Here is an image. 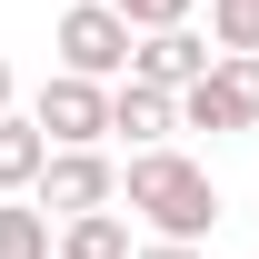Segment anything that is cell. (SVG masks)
Here are the masks:
<instances>
[{"instance_id":"1","label":"cell","mask_w":259,"mask_h":259,"mask_svg":"<svg viewBox=\"0 0 259 259\" xmlns=\"http://www.w3.org/2000/svg\"><path fill=\"white\" fill-rule=\"evenodd\" d=\"M120 199H130V220L150 229V239H180V249H199L220 229V190H209V169L190 150H130Z\"/></svg>"},{"instance_id":"2","label":"cell","mask_w":259,"mask_h":259,"mask_svg":"<svg viewBox=\"0 0 259 259\" xmlns=\"http://www.w3.org/2000/svg\"><path fill=\"white\" fill-rule=\"evenodd\" d=\"M169 110H180V130H209V140H239V130H259V60L220 50V60L199 70V80L169 100Z\"/></svg>"},{"instance_id":"3","label":"cell","mask_w":259,"mask_h":259,"mask_svg":"<svg viewBox=\"0 0 259 259\" xmlns=\"http://www.w3.org/2000/svg\"><path fill=\"white\" fill-rule=\"evenodd\" d=\"M30 209L50 229H60V220H90V209H120V160H110V150H50L40 180H30Z\"/></svg>"},{"instance_id":"4","label":"cell","mask_w":259,"mask_h":259,"mask_svg":"<svg viewBox=\"0 0 259 259\" xmlns=\"http://www.w3.org/2000/svg\"><path fill=\"white\" fill-rule=\"evenodd\" d=\"M20 120H30L50 150H100V140H110V90H100V80L50 70V80H40V100L20 110Z\"/></svg>"},{"instance_id":"5","label":"cell","mask_w":259,"mask_h":259,"mask_svg":"<svg viewBox=\"0 0 259 259\" xmlns=\"http://www.w3.org/2000/svg\"><path fill=\"white\" fill-rule=\"evenodd\" d=\"M50 50H60V70L70 80H130V30L100 10V0H80V10H60V30H50Z\"/></svg>"},{"instance_id":"6","label":"cell","mask_w":259,"mask_h":259,"mask_svg":"<svg viewBox=\"0 0 259 259\" xmlns=\"http://www.w3.org/2000/svg\"><path fill=\"white\" fill-rule=\"evenodd\" d=\"M209 60H220V50H209L199 30H150V40H130V80H140V90H160V100H180Z\"/></svg>"},{"instance_id":"7","label":"cell","mask_w":259,"mask_h":259,"mask_svg":"<svg viewBox=\"0 0 259 259\" xmlns=\"http://www.w3.org/2000/svg\"><path fill=\"white\" fill-rule=\"evenodd\" d=\"M169 130H180V110H169L160 90L110 80V140H130V150H169Z\"/></svg>"},{"instance_id":"8","label":"cell","mask_w":259,"mask_h":259,"mask_svg":"<svg viewBox=\"0 0 259 259\" xmlns=\"http://www.w3.org/2000/svg\"><path fill=\"white\" fill-rule=\"evenodd\" d=\"M140 239H130L120 209H90V220H60L50 229V259H130Z\"/></svg>"},{"instance_id":"9","label":"cell","mask_w":259,"mask_h":259,"mask_svg":"<svg viewBox=\"0 0 259 259\" xmlns=\"http://www.w3.org/2000/svg\"><path fill=\"white\" fill-rule=\"evenodd\" d=\"M40 160H50V140H40V130L20 120V110H0V199H30Z\"/></svg>"},{"instance_id":"10","label":"cell","mask_w":259,"mask_h":259,"mask_svg":"<svg viewBox=\"0 0 259 259\" xmlns=\"http://www.w3.org/2000/svg\"><path fill=\"white\" fill-rule=\"evenodd\" d=\"M100 10H110L130 40H150V30H190V10H199V0H100Z\"/></svg>"},{"instance_id":"11","label":"cell","mask_w":259,"mask_h":259,"mask_svg":"<svg viewBox=\"0 0 259 259\" xmlns=\"http://www.w3.org/2000/svg\"><path fill=\"white\" fill-rule=\"evenodd\" d=\"M0 259H50V220L30 199H0Z\"/></svg>"},{"instance_id":"12","label":"cell","mask_w":259,"mask_h":259,"mask_svg":"<svg viewBox=\"0 0 259 259\" xmlns=\"http://www.w3.org/2000/svg\"><path fill=\"white\" fill-rule=\"evenodd\" d=\"M209 40L239 50V60H259V0H209Z\"/></svg>"},{"instance_id":"13","label":"cell","mask_w":259,"mask_h":259,"mask_svg":"<svg viewBox=\"0 0 259 259\" xmlns=\"http://www.w3.org/2000/svg\"><path fill=\"white\" fill-rule=\"evenodd\" d=\"M130 259H199V249H180V239H140Z\"/></svg>"},{"instance_id":"14","label":"cell","mask_w":259,"mask_h":259,"mask_svg":"<svg viewBox=\"0 0 259 259\" xmlns=\"http://www.w3.org/2000/svg\"><path fill=\"white\" fill-rule=\"evenodd\" d=\"M10 90H20V80H10V60H0V110H10Z\"/></svg>"}]
</instances>
